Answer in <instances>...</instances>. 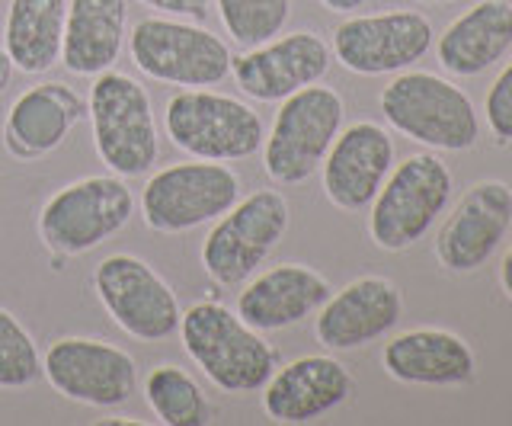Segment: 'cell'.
<instances>
[{
	"mask_svg": "<svg viewBox=\"0 0 512 426\" xmlns=\"http://www.w3.org/2000/svg\"><path fill=\"white\" fill-rule=\"evenodd\" d=\"M144 398H148L154 417L167 426H205L215 420L202 385L186 369L173 362H160L144 378Z\"/></svg>",
	"mask_w": 512,
	"mask_h": 426,
	"instance_id": "25",
	"label": "cell"
},
{
	"mask_svg": "<svg viewBox=\"0 0 512 426\" xmlns=\"http://www.w3.org/2000/svg\"><path fill=\"white\" fill-rule=\"evenodd\" d=\"M346 106L330 87H301L285 97L272 132L263 138V170L272 183L298 186L324 164L333 138L343 129Z\"/></svg>",
	"mask_w": 512,
	"mask_h": 426,
	"instance_id": "5",
	"label": "cell"
},
{
	"mask_svg": "<svg viewBox=\"0 0 512 426\" xmlns=\"http://www.w3.org/2000/svg\"><path fill=\"white\" fill-rule=\"evenodd\" d=\"M381 366L407 385H464L474 378V353L452 330L416 327L384 346Z\"/></svg>",
	"mask_w": 512,
	"mask_h": 426,
	"instance_id": "21",
	"label": "cell"
},
{
	"mask_svg": "<svg viewBox=\"0 0 512 426\" xmlns=\"http://www.w3.org/2000/svg\"><path fill=\"white\" fill-rule=\"evenodd\" d=\"M64 20H68V0H10L4 49L16 71L36 77L58 65Z\"/></svg>",
	"mask_w": 512,
	"mask_h": 426,
	"instance_id": "24",
	"label": "cell"
},
{
	"mask_svg": "<svg viewBox=\"0 0 512 426\" xmlns=\"http://www.w3.org/2000/svg\"><path fill=\"white\" fill-rule=\"evenodd\" d=\"M87 116V100L61 81L26 87L7 109L4 148L16 161H42L55 154L77 122Z\"/></svg>",
	"mask_w": 512,
	"mask_h": 426,
	"instance_id": "17",
	"label": "cell"
},
{
	"mask_svg": "<svg viewBox=\"0 0 512 426\" xmlns=\"http://www.w3.org/2000/svg\"><path fill=\"white\" fill-rule=\"evenodd\" d=\"M135 68L157 84L215 87L231 74V45L212 29L176 17H148L128 33Z\"/></svg>",
	"mask_w": 512,
	"mask_h": 426,
	"instance_id": "7",
	"label": "cell"
},
{
	"mask_svg": "<svg viewBox=\"0 0 512 426\" xmlns=\"http://www.w3.org/2000/svg\"><path fill=\"white\" fill-rule=\"evenodd\" d=\"M432 45V23L416 10L349 17L333 33V55L352 74H394L420 61Z\"/></svg>",
	"mask_w": 512,
	"mask_h": 426,
	"instance_id": "13",
	"label": "cell"
},
{
	"mask_svg": "<svg viewBox=\"0 0 512 426\" xmlns=\"http://www.w3.org/2000/svg\"><path fill=\"white\" fill-rule=\"evenodd\" d=\"M144 7L160 13V17H183L202 23L212 10V0H141Z\"/></svg>",
	"mask_w": 512,
	"mask_h": 426,
	"instance_id": "29",
	"label": "cell"
},
{
	"mask_svg": "<svg viewBox=\"0 0 512 426\" xmlns=\"http://www.w3.org/2000/svg\"><path fill=\"white\" fill-rule=\"evenodd\" d=\"M42 378L39 343L13 311L0 308V388L23 391Z\"/></svg>",
	"mask_w": 512,
	"mask_h": 426,
	"instance_id": "27",
	"label": "cell"
},
{
	"mask_svg": "<svg viewBox=\"0 0 512 426\" xmlns=\"http://www.w3.org/2000/svg\"><path fill=\"white\" fill-rule=\"evenodd\" d=\"M487 125L496 138L512 141V61L487 93Z\"/></svg>",
	"mask_w": 512,
	"mask_h": 426,
	"instance_id": "28",
	"label": "cell"
},
{
	"mask_svg": "<svg viewBox=\"0 0 512 426\" xmlns=\"http://www.w3.org/2000/svg\"><path fill=\"white\" fill-rule=\"evenodd\" d=\"M512 45V4L480 0L477 7L445 29L439 39V65L455 77H477L500 61Z\"/></svg>",
	"mask_w": 512,
	"mask_h": 426,
	"instance_id": "23",
	"label": "cell"
},
{
	"mask_svg": "<svg viewBox=\"0 0 512 426\" xmlns=\"http://www.w3.org/2000/svg\"><path fill=\"white\" fill-rule=\"evenodd\" d=\"M176 334L196 369L224 394L260 391L279 369L276 346L215 298L186 308Z\"/></svg>",
	"mask_w": 512,
	"mask_h": 426,
	"instance_id": "1",
	"label": "cell"
},
{
	"mask_svg": "<svg viewBox=\"0 0 512 426\" xmlns=\"http://www.w3.org/2000/svg\"><path fill=\"white\" fill-rule=\"evenodd\" d=\"M288 202L279 189H256L215 218L205 234L199 260L218 286H240L269 260L288 231Z\"/></svg>",
	"mask_w": 512,
	"mask_h": 426,
	"instance_id": "6",
	"label": "cell"
},
{
	"mask_svg": "<svg viewBox=\"0 0 512 426\" xmlns=\"http://www.w3.org/2000/svg\"><path fill=\"white\" fill-rule=\"evenodd\" d=\"M330 282L304 263H279L250 279L237 295V314L260 334L295 327L330 298Z\"/></svg>",
	"mask_w": 512,
	"mask_h": 426,
	"instance_id": "20",
	"label": "cell"
},
{
	"mask_svg": "<svg viewBox=\"0 0 512 426\" xmlns=\"http://www.w3.org/2000/svg\"><path fill=\"white\" fill-rule=\"evenodd\" d=\"M215 4L224 33L240 49L276 39L292 17V0H215Z\"/></svg>",
	"mask_w": 512,
	"mask_h": 426,
	"instance_id": "26",
	"label": "cell"
},
{
	"mask_svg": "<svg viewBox=\"0 0 512 426\" xmlns=\"http://www.w3.org/2000/svg\"><path fill=\"white\" fill-rule=\"evenodd\" d=\"M164 129L176 148L199 161H244L263 148V119L260 113L215 90H180L167 100Z\"/></svg>",
	"mask_w": 512,
	"mask_h": 426,
	"instance_id": "4",
	"label": "cell"
},
{
	"mask_svg": "<svg viewBox=\"0 0 512 426\" xmlns=\"http://www.w3.org/2000/svg\"><path fill=\"white\" fill-rule=\"evenodd\" d=\"M394 164V141L378 122H356L333 138L324 157V193L343 212L372 205Z\"/></svg>",
	"mask_w": 512,
	"mask_h": 426,
	"instance_id": "18",
	"label": "cell"
},
{
	"mask_svg": "<svg viewBox=\"0 0 512 426\" xmlns=\"http://www.w3.org/2000/svg\"><path fill=\"white\" fill-rule=\"evenodd\" d=\"M452 196V173L436 154H413L388 173L372 199L368 234L381 250H407L432 228Z\"/></svg>",
	"mask_w": 512,
	"mask_h": 426,
	"instance_id": "11",
	"label": "cell"
},
{
	"mask_svg": "<svg viewBox=\"0 0 512 426\" xmlns=\"http://www.w3.org/2000/svg\"><path fill=\"white\" fill-rule=\"evenodd\" d=\"M400 311H404V298L391 279H352L340 292H330L327 302L317 308L314 337L327 350H359L394 330Z\"/></svg>",
	"mask_w": 512,
	"mask_h": 426,
	"instance_id": "16",
	"label": "cell"
},
{
	"mask_svg": "<svg viewBox=\"0 0 512 426\" xmlns=\"http://www.w3.org/2000/svg\"><path fill=\"white\" fill-rule=\"evenodd\" d=\"M135 215V193L116 173L84 177L61 186L39 212V238L52 257H84Z\"/></svg>",
	"mask_w": 512,
	"mask_h": 426,
	"instance_id": "3",
	"label": "cell"
},
{
	"mask_svg": "<svg viewBox=\"0 0 512 426\" xmlns=\"http://www.w3.org/2000/svg\"><path fill=\"white\" fill-rule=\"evenodd\" d=\"M263 410L276 423H311L352 394V375L333 356H301L269 375Z\"/></svg>",
	"mask_w": 512,
	"mask_h": 426,
	"instance_id": "19",
	"label": "cell"
},
{
	"mask_svg": "<svg viewBox=\"0 0 512 426\" xmlns=\"http://www.w3.org/2000/svg\"><path fill=\"white\" fill-rule=\"evenodd\" d=\"M93 145L100 161L122 180L144 177L160 157L154 106L144 84L122 71L96 74L87 100Z\"/></svg>",
	"mask_w": 512,
	"mask_h": 426,
	"instance_id": "2",
	"label": "cell"
},
{
	"mask_svg": "<svg viewBox=\"0 0 512 426\" xmlns=\"http://www.w3.org/2000/svg\"><path fill=\"white\" fill-rule=\"evenodd\" d=\"M320 4L333 13H352V10H362L368 0H320Z\"/></svg>",
	"mask_w": 512,
	"mask_h": 426,
	"instance_id": "31",
	"label": "cell"
},
{
	"mask_svg": "<svg viewBox=\"0 0 512 426\" xmlns=\"http://www.w3.org/2000/svg\"><path fill=\"white\" fill-rule=\"evenodd\" d=\"M420 4H442V0H420Z\"/></svg>",
	"mask_w": 512,
	"mask_h": 426,
	"instance_id": "34",
	"label": "cell"
},
{
	"mask_svg": "<svg viewBox=\"0 0 512 426\" xmlns=\"http://www.w3.org/2000/svg\"><path fill=\"white\" fill-rule=\"evenodd\" d=\"M128 36V0H71L64 20L61 65L77 77H96L119 61Z\"/></svg>",
	"mask_w": 512,
	"mask_h": 426,
	"instance_id": "22",
	"label": "cell"
},
{
	"mask_svg": "<svg viewBox=\"0 0 512 426\" xmlns=\"http://www.w3.org/2000/svg\"><path fill=\"white\" fill-rule=\"evenodd\" d=\"M381 113L397 132L442 151H468L480 132L468 93L426 71L397 74L381 90Z\"/></svg>",
	"mask_w": 512,
	"mask_h": 426,
	"instance_id": "8",
	"label": "cell"
},
{
	"mask_svg": "<svg viewBox=\"0 0 512 426\" xmlns=\"http://www.w3.org/2000/svg\"><path fill=\"white\" fill-rule=\"evenodd\" d=\"M93 292L122 334L141 343H164L180 330V298L148 260L112 254L96 263Z\"/></svg>",
	"mask_w": 512,
	"mask_h": 426,
	"instance_id": "10",
	"label": "cell"
},
{
	"mask_svg": "<svg viewBox=\"0 0 512 426\" xmlns=\"http://www.w3.org/2000/svg\"><path fill=\"white\" fill-rule=\"evenodd\" d=\"M13 74H16L13 58L7 55V49H0V97H4L7 87L13 84Z\"/></svg>",
	"mask_w": 512,
	"mask_h": 426,
	"instance_id": "30",
	"label": "cell"
},
{
	"mask_svg": "<svg viewBox=\"0 0 512 426\" xmlns=\"http://www.w3.org/2000/svg\"><path fill=\"white\" fill-rule=\"evenodd\" d=\"M512 225V189L500 180L471 186L445 218L436 238V257L445 270L474 273L500 247Z\"/></svg>",
	"mask_w": 512,
	"mask_h": 426,
	"instance_id": "15",
	"label": "cell"
},
{
	"mask_svg": "<svg viewBox=\"0 0 512 426\" xmlns=\"http://www.w3.org/2000/svg\"><path fill=\"white\" fill-rule=\"evenodd\" d=\"M333 49L311 29L276 36L234 55L231 74L240 93L256 103H282L330 71Z\"/></svg>",
	"mask_w": 512,
	"mask_h": 426,
	"instance_id": "14",
	"label": "cell"
},
{
	"mask_svg": "<svg viewBox=\"0 0 512 426\" xmlns=\"http://www.w3.org/2000/svg\"><path fill=\"white\" fill-rule=\"evenodd\" d=\"M100 423L103 426H138L141 420H135V417H103Z\"/></svg>",
	"mask_w": 512,
	"mask_h": 426,
	"instance_id": "33",
	"label": "cell"
},
{
	"mask_svg": "<svg viewBox=\"0 0 512 426\" xmlns=\"http://www.w3.org/2000/svg\"><path fill=\"white\" fill-rule=\"evenodd\" d=\"M42 378L74 404L112 410L132 401L138 388V362L109 340L58 337L42 356Z\"/></svg>",
	"mask_w": 512,
	"mask_h": 426,
	"instance_id": "12",
	"label": "cell"
},
{
	"mask_svg": "<svg viewBox=\"0 0 512 426\" xmlns=\"http://www.w3.org/2000/svg\"><path fill=\"white\" fill-rule=\"evenodd\" d=\"M500 279H503V289H506V295L512 298V247H509V254L503 257V273H500Z\"/></svg>",
	"mask_w": 512,
	"mask_h": 426,
	"instance_id": "32",
	"label": "cell"
},
{
	"mask_svg": "<svg viewBox=\"0 0 512 426\" xmlns=\"http://www.w3.org/2000/svg\"><path fill=\"white\" fill-rule=\"evenodd\" d=\"M240 199V177L221 161L170 164L144 183L141 218L157 234H186L221 218Z\"/></svg>",
	"mask_w": 512,
	"mask_h": 426,
	"instance_id": "9",
	"label": "cell"
}]
</instances>
